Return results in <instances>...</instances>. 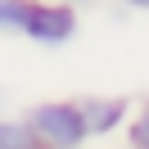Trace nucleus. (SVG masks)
<instances>
[{"label":"nucleus","mask_w":149,"mask_h":149,"mask_svg":"<svg viewBox=\"0 0 149 149\" xmlns=\"http://www.w3.org/2000/svg\"><path fill=\"white\" fill-rule=\"evenodd\" d=\"M41 149H86V122L77 113V100H41L23 113Z\"/></svg>","instance_id":"obj_1"},{"label":"nucleus","mask_w":149,"mask_h":149,"mask_svg":"<svg viewBox=\"0 0 149 149\" xmlns=\"http://www.w3.org/2000/svg\"><path fill=\"white\" fill-rule=\"evenodd\" d=\"M77 27H81V18H77L72 5H63V0H32L18 36L54 50V45H68V41L77 36Z\"/></svg>","instance_id":"obj_2"},{"label":"nucleus","mask_w":149,"mask_h":149,"mask_svg":"<svg viewBox=\"0 0 149 149\" xmlns=\"http://www.w3.org/2000/svg\"><path fill=\"white\" fill-rule=\"evenodd\" d=\"M131 109H136V104H131L127 95H77V113H81L91 140H104V136H113V131H122L127 118H131Z\"/></svg>","instance_id":"obj_3"},{"label":"nucleus","mask_w":149,"mask_h":149,"mask_svg":"<svg viewBox=\"0 0 149 149\" xmlns=\"http://www.w3.org/2000/svg\"><path fill=\"white\" fill-rule=\"evenodd\" d=\"M0 149H41L23 118H0Z\"/></svg>","instance_id":"obj_4"},{"label":"nucleus","mask_w":149,"mask_h":149,"mask_svg":"<svg viewBox=\"0 0 149 149\" xmlns=\"http://www.w3.org/2000/svg\"><path fill=\"white\" fill-rule=\"evenodd\" d=\"M122 131H127V145L131 149H149V95L131 109V118H127Z\"/></svg>","instance_id":"obj_5"},{"label":"nucleus","mask_w":149,"mask_h":149,"mask_svg":"<svg viewBox=\"0 0 149 149\" xmlns=\"http://www.w3.org/2000/svg\"><path fill=\"white\" fill-rule=\"evenodd\" d=\"M32 0H0V36H18Z\"/></svg>","instance_id":"obj_6"},{"label":"nucleus","mask_w":149,"mask_h":149,"mask_svg":"<svg viewBox=\"0 0 149 149\" xmlns=\"http://www.w3.org/2000/svg\"><path fill=\"white\" fill-rule=\"evenodd\" d=\"M122 5H127V9H145V14H149V0H122Z\"/></svg>","instance_id":"obj_7"},{"label":"nucleus","mask_w":149,"mask_h":149,"mask_svg":"<svg viewBox=\"0 0 149 149\" xmlns=\"http://www.w3.org/2000/svg\"><path fill=\"white\" fill-rule=\"evenodd\" d=\"M63 5H72V9H86V5H100V0H63Z\"/></svg>","instance_id":"obj_8"},{"label":"nucleus","mask_w":149,"mask_h":149,"mask_svg":"<svg viewBox=\"0 0 149 149\" xmlns=\"http://www.w3.org/2000/svg\"><path fill=\"white\" fill-rule=\"evenodd\" d=\"M0 118H5V91H0Z\"/></svg>","instance_id":"obj_9"}]
</instances>
